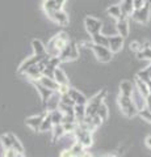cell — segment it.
Masks as SVG:
<instances>
[{"label":"cell","instance_id":"cell-1","mask_svg":"<svg viewBox=\"0 0 151 157\" xmlns=\"http://www.w3.org/2000/svg\"><path fill=\"white\" fill-rule=\"evenodd\" d=\"M70 38L69 34L66 32H59L58 34H55L50 41H49L47 46H46V52L49 56H58L59 55V51L65 47L66 43H69Z\"/></svg>","mask_w":151,"mask_h":157},{"label":"cell","instance_id":"cell-2","mask_svg":"<svg viewBox=\"0 0 151 157\" xmlns=\"http://www.w3.org/2000/svg\"><path fill=\"white\" fill-rule=\"evenodd\" d=\"M58 58H59L61 63L62 62H67V60H75V59L79 58V48H77V45L75 42H70L66 43L65 47L62 48V50L59 51V55H58Z\"/></svg>","mask_w":151,"mask_h":157},{"label":"cell","instance_id":"cell-3","mask_svg":"<svg viewBox=\"0 0 151 157\" xmlns=\"http://www.w3.org/2000/svg\"><path fill=\"white\" fill-rule=\"evenodd\" d=\"M106 96V90H101L99 92L95 97H92L89 101H87L85 104V117H93L96 114L99 106L103 104Z\"/></svg>","mask_w":151,"mask_h":157},{"label":"cell","instance_id":"cell-4","mask_svg":"<svg viewBox=\"0 0 151 157\" xmlns=\"http://www.w3.org/2000/svg\"><path fill=\"white\" fill-rule=\"evenodd\" d=\"M118 106H120L121 111H122L128 118H133V117L137 115V113H138V109L135 107L133 100H131V97H128V96L120 94V97H118Z\"/></svg>","mask_w":151,"mask_h":157},{"label":"cell","instance_id":"cell-5","mask_svg":"<svg viewBox=\"0 0 151 157\" xmlns=\"http://www.w3.org/2000/svg\"><path fill=\"white\" fill-rule=\"evenodd\" d=\"M72 132H74V135H75L76 141L81 143L83 145H84V148H87V147H91L92 143H93V139H92V132L89 130L84 128V127L79 126L77 123H76L75 130Z\"/></svg>","mask_w":151,"mask_h":157},{"label":"cell","instance_id":"cell-6","mask_svg":"<svg viewBox=\"0 0 151 157\" xmlns=\"http://www.w3.org/2000/svg\"><path fill=\"white\" fill-rule=\"evenodd\" d=\"M150 16H151V8H150V3H146L141 8H137L134 9L133 13H131V17H133L134 21H137L142 25H146L150 20Z\"/></svg>","mask_w":151,"mask_h":157},{"label":"cell","instance_id":"cell-7","mask_svg":"<svg viewBox=\"0 0 151 157\" xmlns=\"http://www.w3.org/2000/svg\"><path fill=\"white\" fill-rule=\"evenodd\" d=\"M91 48L93 51L96 59L99 62H103V63H108L112 60L113 58V52L109 50V47L106 46H101V45H96V43H91Z\"/></svg>","mask_w":151,"mask_h":157},{"label":"cell","instance_id":"cell-8","mask_svg":"<svg viewBox=\"0 0 151 157\" xmlns=\"http://www.w3.org/2000/svg\"><path fill=\"white\" fill-rule=\"evenodd\" d=\"M84 26H85V30L92 36V34H96V33L101 32V29H103V22H101L100 20L95 18V17L87 16L84 18Z\"/></svg>","mask_w":151,"mask_h":157},{"label":"cell","instance_id":"cell-9","mask_svg":"<svg viewBox=\"0 0 151 157\" xmlns=\"http://www.w3.org/2000/svg\"><path fill=\"white\" fill-rule=\"evenodd\" d=\"M47 17L50 18V20H53L54 22H57L58 25H61V26L69 25V14H67L65 11H63V8L57 9V11L51 12Z\"/></svg>","mask_w":151,"mask_h":157},{"label":"cell","instance_id":"cell-10","mask_svg":"<svg viewBox=\"0 0 151 157\" xmlns=\"http://www.w3.org/2000/svg\"><path fill=\"white\" fill-rule=\"evenodd\" d=\"M124 37H121L120 34H117V36H112V37H108V47L109 50L116 54V52H120L122 50L124 47Z\"/></svg>","mask_w":151,"mask_h":157},{"label":"cell","instance_id":"cell-11","mask_svg":"<svg viewBox=\"0 0 151 157\" xmlns=\"http://www.w3.org/2000/svg\"><path fill=\"white\" fill-rule=\"evenodd\" d=\"M46 110L42 113V114H38V115H33V117H29L25 119V124L30 128L32 131H34V132H38L40 131V126L42 123V119H43V117L46 115Z\"/></svg>","mask_w":151,"mask_h":157},{"label":"cell","instance_id":"cell-12","mask_svg":"<svg viewBox=\"0 0 151 157\" xmlns=\"http://www.w3.org/2000/svg\"><path fill=\"white\" fill-rule=\"evenodd\" d=\"M45 56H46V55H36V54H34L33 56L26 58L25 60H24V62L21 63V64H20V67H18L17 73H18V75H24V72H25L29 67L33 66V64H37V63L40 62L42 58H45Z\"/></svg>","mask_w":151,"mask_h":157},{"label":"cell","instance_id":"cell-13","mask_svg":"<svg viewBox=\"0 0 151 157\" xmlns=\"http://www.w3.org/2000/svg\"><path fill=\"white\" fill-rule=\"evenodd\" d=\"M59 101H61V94L58 93V90L53 92L51 96L47 98L46 104L43 105V106L46 107V111H51V110L58 109V106H59Z\"/></svg>","mask_w":151,"mask_h":157},{"label":"cell","instance_id":"cell-14","mask_svg":"<svg viewBox=\"0 0 151 157\" xmlns=\"http://www.w3.org/2000/svg\"><path fill=\"white\" fill-rule=\"evenodd\" d=\"M30 82L33 85H34L36 88H37V90H38V93H40V96H41V100H42V104L45 105L46 104V101H47V98L51 96V93H53V90H50V89H47L46 86H43L42 84L38 80H30Z\"/></svg>","mask_w":151,"mask_h":157},{"label":"cell","instance_id":"cell-15","mask_svg":"<svg viewBox=\"0 0 151 157\" xmlns=\"http://www.w3.org/2000/svg\"><path fill=\"white\" fill-rule=\"evenodd\" d=\"M116 29H117V33H118L121 37L126 38V37L129 36V33H130V28H129L128 20H126V18H120V20H117V22H116Z\"/></svg>","mask_w":151,"mask_h":157},{"label":"cell","instance_id":"cell-16","mask_svg":"<svg viewBox=\"0 0 151 157\" xmlns=\"http://www.w3.org/2000/svg\"><path fill=\"white\" fill-rule=\"evenodd\" d=\"M38 81H40L43 86H46L47 89H50L53 92L58 90V88H59V84L54 80V77H49V76H45V75H41V77L38 78Z\"/></svg>","mask_w":151,"mask_h":157},{"label":"cell","instance_id":"cell-17","mask_svg":"<svg viewBox=\"0 0 151 157\" xmlns=\"http://www.w3.org/2000/svg\"><path fill=\"white\" fill-rule=\"evenodd\" d=\"M67 93H69V96L72 98V100H74L75 104L85 105V104H87V101H88V100H87V97L83 94V93H80L77 89H74V88H70Z\"/></svg>","mask_w":151,"mask_h":157},{"label":"cell","instance_id":"cell-18","mask_svg":"<svg viewBox=\"0 0 151 157\" xmlns=\"http://www.w3.org/2000/svg\"><path fill=\"white\" fill-rule=\"evenodd\" d=\"M131 100H133L134 105H135V107H137L138 110L146 107V97H143L137 89H135V88H134V90H133V94H131Z\"/></svg>","mask_w":151,"mask_h":157},{"label":"cell","instance_id":"cell-19","mask_svg":"<svg viewBox=\"0 0 151 157\" xmlns=\"http://www.w3.org/2000/svg\"><path fill=\"white\" fill-rule=\"evenodd\" d=\"M24 75H25L26 77H29V80H38L42 75V71L40 70L38 64H33L24 72Z\"/></svg>","mask_w":151,"mask_h":157},{"label":"cell","instance_id":"cell-20","mask_svg":"<svg viewBox=\"0 0 151 157\" xmlns=\"http://www.w3.org/2000/svg\"><path fill=\"white\" fill-rule=\"evenodd\" d=\"M53 77H54V80H55V81H57L59 85H63V84H69V78H67L66 72L63 71L59 66L55 67V70H54V75H53Z\"/></svg>","mask_w":151,"mask_h":157},{"label":"cell","instance_id":"cell-21","mask_svg":"<svg viewBox=\"0 0 151 157\" xmlns=\"http://www.w3.org/2000/svg\"><path fill=\"white\" fill-rule=\"evenodd\" d=\"M42 7H43V11H45V13L47 14V16H49V14H50L51 12L57 11V9L63 8V6H61V4L55 3L54 0H43Z\"/></svg>","mask_w":151,"mask_h":157},{"label":"cell","instance_id":"cell-22","mask_svg":"<svg viewBox=\"0 0 151 157\" xmlns=\"http://www.w3.org/2000/svg\"><path fill=\"white\" fill-rule=\"evenodd\" d=\"M134 84L131 81H128L125 80L120 84V93L122 96H128V97H131V94H133V90H134Z\"/></svg>","mask_w":151,"mask_h":157},{"label":"cell","instance_id":"cell-23","mask_svg":"<svg viewBox=\"0 0 151 157\" xmlns=\"http://www.w3.org/2000/svg\"><path fill=\"white\" fill-rule=\"evenodd\" d=\"M69 155L70 157H80V156H87L84 153V145L79 141H76V143L71 147L69 149Z\"/></svg>","mask_w":151,"mask_h":157},{"label":"cell","instance_id":"cell-24","mask_svg":"<svg viewBox=\"0 0 151 157\" xmlns=\"http://www.w3.org/2000/svg\"><path fill=\"white\" fill-rule=\"evenodd\" d=\"M32 47L36 55H47L46 52V46L43 45L41 39H33L32 41Z\"/></svg>","mask_w":151,"mask_h":157},{"label":"cell","instance_id":"cell-25","mask_svg":"<svg viewBox=\"0 0 151 157\" xmlns=\"http://www.w3.org/2000/svg\"><path fill=\"white\" fill-rule=\"evenodd\" d=\"M121 12L125 17L128 16H131V13L134 11V6H133V0H122V3H121Z\"/></svg>","mask_w":151,"mask_h":157},{"label":"cell","instance_id":"cell-26","mask_svg":"<svg viewBox=\"0 0 151 157\" xmlns=\"http://www.w3.org/2000/svg\"><path fill=\"white\" fill-rule=\"evenodd\" d=\"M135 89H137L141 94L143 97H147L150 94V90H149V86H147V82H145L142 80H139L138 77H135Z\"/></svg>","mask_w":151,"mask_h":157},{"label":"cell","instance_id":"cell-27","mask_svg":"<svg viewBox=\"0 0 151 157\" xmlns=\"http://www.w3.org/2000/svg\"><path fill=\"white\" fill-rule=\"evenodd\" d=\"M74 115H75L76 123L84 119V118H85V105L75 104L74 105Z\"/></svg>","mask_w":151,"mask_h":157},{"label":"cell","instance_id":"cell-28","mask_svg":"<svg viewBox=\"0 0 151 157\" xmlns=\"http://www.w3.org/2000/svg\"><path fill=\"white\" fill-rule=\"evenodd\" d=\"M8 135H9V137H11V141H12V148L16 149L21 156L25 155V153H24V152H25V149H24V145L21 144V141L18 140L17 137L14 136V134H12V132H8Z\"/></svg>","mask_w":151,"mask_h":157},{"label":"cell","instance_id":"cell-29","mask_svg":"<svg viewBox=\"0 0 151 157\" xmlns=\"http://www.w3.org/2000/svg\"><path fill=\"white\" fill-rule=\"evenodd\" d=\"M106 13L109 14L110 17H113V18H116V20H120V18H126L124 14H122V12H121V8H120V6H110L108 9H106Z\"/></svg>","mask_w":151,"mask_h":157},{"label":"cell","instance_id":"cell-30","mask_svg":"<svg viewBox=\"0 0 151 157\" xmlns=\"http://www.w3.org/2000/svg\"><path fill=\"white\" fill-rule=\"evenodd\" d=\"M92 43L108 47V37L104 36V34H101V32L96 33V34H92Z\"/></svg>","mask_w":151,"mask_h":157},{"label":"cell","instance_id":"cell-31","mask_svg":"<svg viewBox=\"0 0 151 157\" xmlns=\"http://www.w3.org/2000/svg\"><path fill=\"white\" fill-rule=\"evenodd\" d=\"M49 115H50V119L53 122V124H59L62 123L63 121V113L59 109H55V110H51V111H47Z\"/></svg>","mask_w":151,"mask_h":157},{"label":"cell","instance_id":"cell-32","mask_svg":"<svg viewBox=\"0 0 151 157\" xmlns=\"http://www.w3.org/2000/svg\"><path fill=\"white\" fill-rule=\"evenodd\" d=\"M53 122L50 119V115H49V113H46V115L43 117V119H42V123L40 126V131L41 132H46V131H51L53 128Z\"/></svg>","mask_w":151,"mask_h":157},{"label":"cell","instance_id":"cell-33","mask_svg":"<svg viewBox=\"0 0 151 157\" xmlns=\"http://www.w3.org/2000/svg\"><path fill=\"white\" fill-rule=\"evenodd\" d=\"M51 132H53V141L58 140L59 137H62L63 135L66 134V131H65V128H63L62 123H59V124H54V126H53Z\"/></svg>","mask_w":151,"mask_h":157},{"label":"cell","instance_id":"cell-34","mask_svg":"<svg viewBox=\"0 0 151 157\" xmlns=\"http://www.w3.org/2000/svg\"><path fill=\"white\" fill-rule=\"evenodd\" d=\"M96 115H99L101 118V121H106L109 117V110H108V106H106L104 102L99 106V109L96 111Z\"/></svg>","mask_w":151,"mask_h":157},{"label":"cell","instance_id":"cell-35","mask_svg":"<svg viewBox=\"0 0 151 157\" xmlns=\"http://www.w3.org/2000/svg\"><path fill=\"white\" fill-rule=\"evenodd\" d=\"M0 144H2L3 151H7L9 148H12V141H11V137H9L8 134H3L2 136H0Z\"/></svg>","mask_w":151,"mask_h":157},{"label":"cell","instance_id":"cell-36","mask_svg":"<svg viewBox=\"0 0 151 157\" xmlns=\"http://www.w3.org/2000/svg\"><path fill=\"white\" fill-rule=\"evenodd\" d=\"M150 75H151V66H150V67H147V68H146V70L139 71V72L137 73V77L139 78V80L145 81V82H149V81L151 80Z\"/></svg>","mask_w":151,"mask_h":157},{"label":"cell","instance_id":"cell-37","mask_svg":"<svg viewBox=\"0 0 151 157\" xmlns=\"http://www.w3.org/2000/svg\"><path fill=\"white\" fill-rule=\"evenodd\" d=\"M137 115H139L143 121H147V122H150V123H151V111L147 109V107H143V109L138 110Z\"/></svg>","mask_w":151,"mask_h":157},{"label":"cell","instance_id":"cell-38","mask_svg":"<svg viewBox=\"0 0 151 157\" xmlns=\"http://www.w3.org/2000/svg\"><path fill=\"white\" fill-rule=\"evenodd\" d=\"M139 59H150L151 60V47H143L141 51L137 52Z\"/></svg>","mask_w":151,"mask_h":157},{"label":"cell","instance_id":"cell-39","mask_svg":"<svg viewBox=\"0 0 151 157\" xmlns=\"http://www.w3.org/2000/svg\"><path fill=\"white\" fill-rule=\"evenodd\" d=\"M62 104H66V105H70V106H74L75 105V102L74 100L69 96V93H63V94H61V101Z\"/></svg>","mask_w":151,"mask_h":157},{"label":"cell","instance_id":"cell-40","mask_svg":"<svg viewBox=\"0 0 151 157\" xmlns=\"http://www.w3.org/2000/svg\"><path fill=\"white\" fill-rule=\"evenodd\" d=\"M62 126H63V128H65L66 132H72L76 127V122H63Z\"/></svg>","mask_w":151,"mask_h":157},{"label":"cell","instance_id":"cell-41","mask_svg":"<svg viewBox=\"0 0 151 157\" xmlns=\"http://www.w3.org/2000/svg\"><path fill=\"white\" fill-rule=\"evenodd\" d=\"M3 155L6 156V157H18V156H21L14 148H9V149H7V151H4Z\"/></svg>","mask_w":151,"mask_h":157},{"label":"cell","instance_id":"cell-42","mask_svg":"<svg viewBox=\"0 0 151 157\" xmlns=\"http://www.w3.org/2000/svg\"><path fill=\"white\" fill-rule=\"evenodd\" d=\"M142 48H143V45H142L141 42L134 41V42H131V43H130V50H133V51H135V52L141 51Z\"/></svg>","mask_w":151,"mask_h":157},{"label":"cell","instance_id":"cell-43","mask_svg":"<svg viewBox=\"0 0 151 157\" xmlns=\"http://www.w3.org/2000/svg\"><path fill=\"white\" fill-rule=\"evenodd\" d=\"M145 4V0H133V6H134V9L137 8H141Z\"/></svg>","mask_w":151,"mask_h":157},{"label":"cell","instance_id":"cell-44","mask_svg":"<svg viewBox=\"0 0 151 157\" xmlns=\"http://www.w3.org/2000/svg\"><path fill=\"white\" fill-rule=\"evenodd\" d=\"M146 107L151 111V94H149L147 97H146Z\"/></svg>","mask_w":151,"mask_h":157},{"label":"cell","instance_id":"cell-45","mask_svg":"<svg viewBox=\"0 0 151 157\" xmlns=\"http://www.w3.org/2000/svg\"><path fill=\"white\" fill-rule=\"evenodd\" d=\"M145 143H146V145H147V148H150V149H151V135H149L147 137H146Z\"/></svg>","mask_w":151,"mask_h":157},{"label":"cell","instance_id":"cell-46","mask_svg":"<svg viewBox=\"0 0 151 157\" xmlns=\"http://www.w3.org/2000/svg\"><path fill=\"white\" fill-rule=\"evenodd\" d=\"M55 3H58V4H61V6H65V3H66V0H54Z\"/></svg>","mask_w":151,"mask_h":157},{"label":"cell","instance_id":"cell-47","mask_svg":"<svg viewBox=\"0 0 151 157\" xmlns=\"http://www.w3.org/2000/svg\"><path fill=\"white\" fill-rule=\"evenodd\" d=\"M147 86H149V90H150V93H151V80L147 82Z\"/></svg>","mask_w":151,"mask_h":157}]
</instances>
